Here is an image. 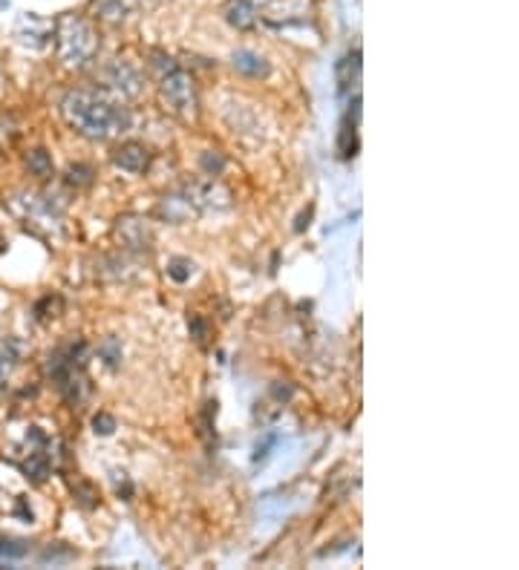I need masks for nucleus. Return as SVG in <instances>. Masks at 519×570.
Wrapping results in <instances>:
<instances>
[{
	"mask_svg": "<svg viewBox=\"0 0 519 570\" xmlns=\"http://www.w3.org/2000/svg\"><path fill=\"white\" fill-rule=\"evenodd\" d=\"M234 70L248 75V78H265L269 75V63H265V58H260L257 52L237 50L234 52Z\"/></svg>",
	"mask_w": 519,
	"mask_h": 570,
	"instance_id": "nucleus-11",
	"label": "nucleus"
},
{
	"mask_svg": "<svg viewBox=\"0 0 519 570\" xmlns=\"http://www.w3.org/2000/svg\"><path fill=\"white\" fill-rule=\"evenodd\" d=\"M153 67L162 70L159 78V95L165 107L170 109L173 116H179L182 121H194L197 119V87H194V78L187 75L177 61L162 55V52H153Z\"/></svg>",
	"mask_w": 519,
	"mask_h": 570,
	"instance_id": "nucleus-3",
	"label": "nucleus"
},
{
	"mask_svg": "<svg viewBox=\"0 0 519 570\" xmlns=\"http://www.w3.org/2000/svg\"><path fill=\"white\" fill-rule=\"evenodd\" d=\"M358 99H355V109H350L341 124V136H338V153L341 158H352L358 153V116H360V109H358Z\"/></svg>",
	"mask_w": 519,
	"mask_h": 570,
	"instance_id": "nucleus-10",
	"label": "nucleus"
},
{
	"mask_svg": "<svg viewBox=\"0 0 519 570\" xmlns=\"http://www.w3.org/2000/svg\"><path fill=\"white\" fill-rule=\"evenodd\" d=\"M55 38H58V52L70 67H84V63L96 55V32L92 26L78 18V14H64L55 24Z\"/></svg>",
	"mask_w": 519,
	"mask_h": 570,
	"instance_id": "nucleus-4",
	"label": "nucleus"
},
{
	"mask_svg": "<svg viewBox=\"0 0 519 570\" xmlns=\"http://www.w3.org/2000/svg\"><path fill=\"white\" fill-rule=\"evenodd\" d=\"M309 6H312V0H260L257 12L274 26H289V24L306 21Z\"/></svg>",
	"mask_w": 519,
	"mask_h": 570,
	"instance_id": "nucleus-6",
	"label": "nucleus"
},
{
	"mask_svg": "<svg viewBox=\"0 0 519 570\" xmlns=\"http://www.w3.org/2000/svg\"><path fill=\"white\" fill-rule=\"evenodd\" d=\"M272 394H274V398H277L280 404H286V401L292 398V386H280V384H274Z\"/></svg>",
	"mask_w": 519,
	"mask_h": 570,
	"instance_id": "nucleus-26",
	"label": "nucleus"
},
{
	"mask_svg": "<svg viewBox=\"0 0 519 570\" xmlns=\"http://www.w3.org/2000/svg\"><path fill=\"white\" fill-rule=\"evenodd\" d=\"M9 4V0H0V6H6Z\"/></svg>",
	"mask_w": 519,
	"mask_h": 570,
	"instance_id": "nucleus-28",
	"label": "nucleus"
},
{
	"mask_svg": "<svg viewBox=\"0 0 519 570\" xmlns=\"http://www.w3.org/2000/svg\"><path fill=\"white\" fill-rule=\"evenodd\" d=\"M191 274H194V262H191V260L173 257V260L168 262V277H170L173 282H187V280H191Z\"/></svg>",
	"mask_w": 519,
	"mask_h": 570,
	"instance_id": "nucleus-18",
	"label": "nucleus"
},
{
	"mask_svg": "<svg viewBox=\"0 0 519 570\" xmlns=\"http://www.w3.org/2000/svg\"><path fill=\"white\" fill-rule=\"evenodd\" d=\"M92 426H96L99 435H113L116 432V418L107 415V412H99V415L92 418Z\"/></svg>",
	"mask_w": 519,
	"mask_h": 570,
	"instance_id": "nucleus-22",
	"label": "nucleus"
},
{
	"mask_svg": "<svg viewBox=\"0 0 519 570\" xmlns=\"http://www.w3.org/2000/svg\"><path fill=\"white\" fill-rule=\"evenodd\" d=\"M67 124L92 141H107L130 127V109L104 90H72L61 101Z\"/></svg>",
	"mask_w": 519,
	"mask_h": 570,
	"instance_id": "nucleus-1",
	"label": "nucleus"
},
{
	"mask_svg": "<svg viewBox=\"0 0 519 570\" xmlns=\"http://www.w3.org/2000/svg\"><path fill=\"white\" fill-rule=\"evenodd\" d=\"M277 443V435H269L263 443H257V452H255V461H263L265 455H269V450Z\"/></svg>",
	"mask_w": 519,
	"mask_h": 570,
	"instance_id": "nucleus-25",
	"label": "nucleus"
},
{
	"mask_svg": "<svg viewBox=\"0 0 519 570\" xmlns=\"http://www.w3.org/2000/svg\"><path fill=\"white\" fill-rule=\"evenodd\" d=\"M26 165L41 179H50L53 176V158H50V153H46V150H33V153L26 156Z\"/></svg>",
	"mask_w": 519,
	"mask_h": 570,
	"instance_id": "nucleus-16",
	"label": "nucleus"
},
{
	"mask_svg": "<svg viewBox=\"0 0 519 570\" xmlns=\"http://www.w3.org/2000/svg\"><path fill=\"white\" fill-rule=\"evenodd\" d=\"M113 165L124 173H145L150 167V150L139 141H124L113 153Z\"/></svg>",
	"mask_w": 519,
	"mask_h": 570,
	"instance_id": "nucleus-7",
	"label": "nucleus"
},
{
	"mask_svg": "<svg viewBox=\"0 0 519 570\" xmlns=\"http://www.w3.org/2000/svg\"><path fill=\"white\" fill-rule=\"evenodd\" d=\"M119 233L130 248H148V242H150V233L145 228V222H139V219H121Z\"/></svg>",
	"mask_w": 519,
	"mask_h": 570,
	"instance_id": "nucleus-13",
	"label": "nucleus"
},
{
	"mask_svg": "<svg viewBox=\"0 0 519 570\" xmlns=\"http://www.w3.org/2000/svg\"><path fill=\"white\" fill-rule=\"evenodd\" d=\"M67 182L70 185H78V187H84L92 182V167L90 165H72L70 173H67Z\"/></svg>",
	"mask_w": 519,
	"mask_h": 570,
	"instance_id": "nucleus-21",
	"label": "nucleus"
},
{
	"mask_svg": "<svg viewBox=\"0 0 519 570\" xmlns=\"http://www.w3.org/2000/svg\"><path fill=\"white\" fill-rule=\"evenodd\" d=\"M24 472H26V479L43 481L46 475H50V455H46V452H33V455H29V461L24 464Z\"/></svg>",
	"mask_w": 519,
	"mask_h": 570,
	"instance_id": "nucleus-15",
	"label": "nucleus"
},
{
	"mask_svg": "<svg viewBox=\"0 0 519 570\" xmlns=\"http://www.w3.org/2000/svg\"><path fill=\"white\" fill-rule=\"evenodd\" d=\"M309 219H312V208H309L306 214H301V219H297V225H294V231H303V228L309 225Z\"/></svg>",
	"mask_w": 519,
	"mask_h": 570,
	"instance_id": "nucleus-27",
	"label": "nucleus"
},
{
	"mask_svg": "<svg viewBox=\"0 0 519 570\" xmlns=\"http://www.w3.org/2000/svg\"><path fill=\"white\" fill-rule=\"evenodd\" d=\"M14 38H18L21 46H26V50H46V46L53 43L55 38V24L41 18V14H21L18 26H14Z\"/></svg>",
	"mask_w": 519,
	"mask_h": 570,
	"instance_id": "nucleus-5",
	"label": "nucleus"
},
{
	"mask_svg": "<svg viewBox=\"0 0 519 570\" xmlns=\"http://www.w3.org/2000/svg\"><path fill=\"white\" fill-rule=\"evenodd\" d=\"M29 553L26 542H12V538H0V559H21Z\"/></svg>",
	"mask_w": 519,
	"mask_h": 570,
	"instance_id": "nucleus-19",
	"label": "nucleus"
},
{
	"mask_svg": "<svg viewBox=\"0 0 519 570\" xmlns=\"http://www.w3.org/2000/svg\"><path fill=\"white\" fill-rule=\"evenodd\" d=\"M202 167H206L211 176H219V173L226 170V158L223 156H214V153H206V156H202Z\"/></svg>",
	"mask_w": 519,
	"mask_h": 570,
	"instance_id": "nucleus-24",
	"label": "nucleus"
},
{
	"mask_svg": "<svg viewBox=\"0 0 519 570\" xmlns=\"http://www.w3.org/2000/svg\"><path fill=\"white\" fill-rule=\"evenodd\" d=\"M99 355L104 357L107 366H116V363L121 360V343L116 337H107L101 346H99Z\"/></svg>",
	"mask_w": 519,
	"mask_h": 570,
	"instance_id": "nucleus-20",
	"label": "nucleus"
},
{
	"mask_svg": "<svg viewBox=\"0 0 519 570\" xmlns=\"http://www.w3.org/2000/svg\"><path fill=\"white\" fill-rule=\"evenodd\" d=\"M187 326H191V335H194L197 343H206V340H208V323L202 320L199 314H194L191 320H187Z\"/></svg>",
	"mask_w": 519,
	"mask_h": 570,
	"instance_id": "nucleus-23",
	"label": "nucleus"
},
{
	"mask_svg": "<svg viewBox=\"0 0 519 570\" xmlns=\"http://www.w3.org/2000/svg\"><path fill=\"white\" fill-rule=\"evenodd\" d=\"M107 84L113 87V90H119L121 95H139V90H141V75L130 67L128 61H116L113 67H110Z\"/></svg>",
	"mask_w": 519,
	"mask_h": 570,
	"instance_id": "nucleus-8",
	"label": "nucleus"
},
{
	"mask_svg": "<svg viewBox=\"0 0 519 570\" xmlns=\"http://www.w3.org/2000/svg\"><path fill=\"white\" fill-rule=\"evenodd\" d=\"M92 6H96L104 21H121L130 12L133 0H92Z\"/></svg>",
	"mask_w": 519,
	"mask_h": 570,
	"instance_id": "nucleus-14",
	"label": "nucleus"
},
{
	"mask_svg": "<svg viewBox=\"0 0 519 570\" xmlns=\"http://www.w3.org/2000/svg\"><path fill=\"white\" fill-rule=\"evenodd\" d=\"M87 357V343L84 340H70L67 346L55 348L46 360V375L55 380L58 392L64 394L67 404H82L90 392V380L84 375V360Z\"/></svg>",
	"mask_w": 519,
	"mask_h": 570,
	"instance_id": "nucleus-2",
	"label": "nucleus"
},
{
	"mask_svg": "<svg viewBox=\"0 0 519 570\" xmlns=\"http://www.w3.org/2000/svg\"><path fill=\"white\" fill-rule=\"evenodd\" d=\"M358 78H360V52L355 50L338 63V90L350 92V87L358 84Z\"/></svg>",
	"mask_w": 519,
	"mask_h": 570,
	"instance_id": "nucleus-12",
	"label": "nucleus"
},
{
	"mask_svg": "<svg viewBox=\"0 0 519 570\" xmlns=\"http://www.w3.org/2000/svg\"><path fill=\"white\" fill-rule=\"evenodd\" d=\"M72 493H75L78 504L87 507V510H92V507H99V493H96V487H92L90 481H82V479H78V481L72 484Z\"/></svg>",
	"mask_w": 519,
	"mask_h": 570,
	"instance_id": "nucleus-17",
	"label": "nucleus"
},
{
	"mask_svg": "<svg viewBox=\"0 0 519 570\" xmlns=\"http://www.w3.org/2000/svg\"><path fill=\"white\" fill-rule=\"evenodd\" d=\"M257 18H260V12H257V4L255 0H228V6H226V21L234 26V29H255L257 26Z\"/></svg>",
	"mask_w": 519,
	"mask_h": 570,
	"instance_id": "nucleus-9",
	"label": "nucleus"
}]
</instances>
